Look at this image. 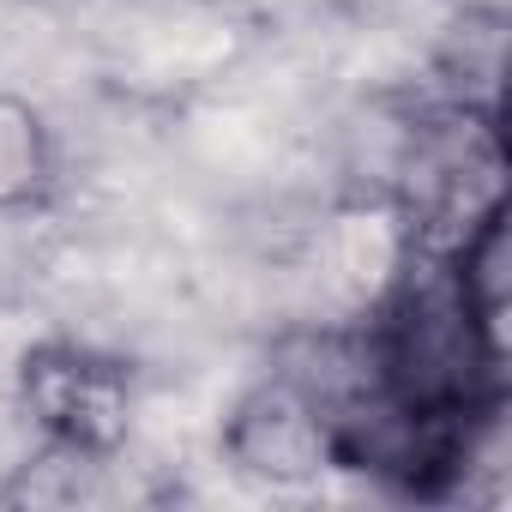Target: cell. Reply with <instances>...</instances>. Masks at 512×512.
Segmentation results:
<instances>
[{"label": "cell", "instance_id": "1", "mask_svg": "<svg viewBox=\"0 0 512 512\" xmlns=\"http://www.w3.org/2000/svg\"><path fill=\"white\" fill-rule=\"evenodd\" d=\"M13 404L37 428V440L121 458L139 410V374L115 350L79 338H37L13 368Z\"/></svg>", "mask_w": 512, "mask_h": 512}, {"label": "cell", "instance_id": "2", "mask_svg": "<svg viewBox=\"0 0 512 512\" xmlns=\"http://www.w3.org/2000/svg\"><path fill=\"white\" fill-rule=\"evenodd\" d=\"M217 452L235 476L260 488H308L326 470H338L332 410L302 368H272L229 404L217 428Z\"/></svg>", "mask_w": 512, "mask_h": 512}, {"label": "cell", "instance_id": "3", "mask_svg": "<svg viewBox=\"0 0 512 512\" xmlns=\"http://www.w3.org/2000/svg\"><path fill=\"white\" fill-rule=\"evenodd\" d=\"M61 193V133L49 109L0 85V217H31Z\"/></svg>", "mask_w": 512, "mask_h": 512}, {"label": "cell", "instance_id": "4", "mask_svg": "<svg viewBox=\"0 0 512 512\" xmlns=\"http://www.w3.org/2000/svg\"><path fill=\"white\" fill-rule=\"evenodd\" d=\"M115 458H91L55 440H37V452L25 464H13V476L0 482V506H85L103 494Z\"/></svg>", "mask_w": 512, "mask_h": 512}, {"label": "cell", "instance_id": "5", "mask_svg": "<svg viewBox=\"0 0 512 512\" xmlns=\"http://www.w3.org/2000/svg\"><path fill=\"white\" fill-rule=\"evenodd\" d=\"M13 7H67V0H13Z\"/></svg>", "mask_w": 512, "mask_h": 512}]
</instances>
